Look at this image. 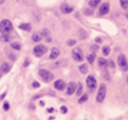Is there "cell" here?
Masks as SVG:
<instances>
[{
  "label": "cell",
  "instance_id": "cell-1",
  "mask_svg": "<svg viewBox=\"0 0 128 120\" xmlns=\"http://www.w3.org/2000/svg\"><path fill=\"white\" fill-rule=\"evenodd\" d=\"M13 26L9 20H3L0 22V32L2 34H9L12 31Z\"/></svg>",
  "mask_w": 128,
  "mask_h": 120
},
{
  "label": "cell",
  "instance_id": "cell-2",
  "mask_svg": "<svg viewBox=\"0 0 128 120\" xmlns=\"http://www.w3.org/2000/svg\"><path fill=\"white\" fill-rule=\"evenodd\" d=\"M39 74L41 78L43 79V81L46 82H49L52 80L54 78V76L52 74L50 71L46 70V69H40L39 70Z\"/></svg>",
  "mask_w": 128,
  "mask_h": 120
},
{
  "label": "cell",
  "instance_id": "cell-3",
  "mask_svg": "<svg viewBox=\"0 0 128 120\" xmlns=\"http://www.w3.org/2000/svg\"><path fill=\"white\" fill-rule=\"evenodd\" d=\"M105 96H106V86L105 84H101L99 87V90H98V95H96V102H102L105 98Z\"/></svg>",
  "mask_w": 128,
  "mask_h": 120
},
{
  "label": "cell",
  "instance_id": "cell-4",
  "mask_svg": "<svg viewBox=\"0 0 128 120\" xmlns=\"http://www.w3.org/2000/svg\"><path fill=\"white\" fill-rule=\"evenodd\" d=\"M72 56L75 60L78 62H81L84 60V54L80 48H76L72 50Z\"/></svg>",
  "mask_w": 128,
  "mask_h": 120
},
{
  "label": "cell",
  "instance_id": "cell-5",
  "mask_svg": "<svg viewBox=\"0 0 128 120\" xmlns=\"http://www.w3.org/2000/svg\"><path fill=\"white\" fill-rule=\"evenodd\" d=\"M46 51H48L46 46L41 44L38 45V46H36L35 48H34V55L37 57H41L42 55H44L46 53Z\"/></svg>",
  "mask_w": 128,
  "mask_h": 120
},
{
  "label": "cell",
  "instance_id": "cell-6",
  "mask_svg": "<svg viewBox=\"0 0 128 120\" xmlns=\"http://www.w3.org/2000/svg\"><path fill=\"white\" fill-rule=\"evenodd\" d=\"M86 84L87 87L91 92H93L96 88V80L93 76H89L86 79Z\"/></svg>",
  "mask_w": 128,
  "mask_h": 120
},
{
  "label": "cell",
  "instance_id": "cell-7",
  "mask_svg": "<svg viewBox=\"0 0 128 120\" xmlns=\"http://www.w3.org/2000/svg\"><path fill=\"white\" fill-rule=\"evenodd\" d=\"M118 64L119 68L122 69L123 71H127L128 70V62L126 60V56L124 54H120L118 58Z\"/></svg>",
  "mask_w": 128,
  "mask_h": 120
},
{
  "label": "cell",
  "instance_id": "cell-8",
  "mask_svg": "<svg viewBox=\"0 0 128 120\" xmlns=\"http://www.w3.org/2000/svg\"><path fill=\"white\" fill-rule=\"evenodd\" d=\"M109 11H110V4H109V3H104L99 8V14L104 16V15L107 14L109 12Z\"/></svg>",
  "mask_w": 128,
  "mask_h": 120
},
{
  "label": "cell",
  "instance_id": "cell-9",
  "mask_svg": "<svg viewBox=\"0 0 128 120\" xmlns=\"http://www.w3.org/2000/svg\"><path fill=\"white\" fill-rule=\"evenodd\" d=\"M60 54V52L58 48H53L51 49V52H50L49 58L51 59V60H54V59L58 58Z\"/></svg>",
  "mask_w": 128,
  "mask_h": 120
},
{
  "label": "cell",
  "instance_id": "cell-10",
  "mask_svg": "<svg viewBox=\"0 0 128 120\" xmlns=\"http://www.w3.org/2000/svg\"><path fill=\"white\" fill-rule=\"evenodd\" d=\"M76 90V83L74 82H70L68 85V88H67V94L72 95L73 93H75Z\"/></svg>",
  "mask_w": 128,
  "mask_h": 120
},
{
  "label": "cell",
  "instance_id": "cell-11",
  "mask_svg": "<svg viewBox=\"0 0 128 120\" xmlns=\"http://www.w3.org/2000/svg\"><path fill=\"white\" fill-rule=\"evenodd\" d=\"M60 11H62V12L64 13V14H68V13L73 12V7L70 6L68 4H63L60 6Z\"/></svg>",
  "mask_w": 128,
  "mask_h": 120
},
{
  "label": "cell",
  "instance_id": "cell-12",
  "mask_svg": "<svg viewBox=\"0 0 128 120\" xmlns=\"http://www.w3.org/2000/svg\"><path fill=\"white\" fill-rule=\"evenodd\" d=\"M66 87V83L64 82L62 80H57L54 82V88L58 90H63Z\"/></svg>",
  "mask_w": 128,
  "mask_h": 120
},
{
  "label": "cell",
  "instance_id": "cell-13",
  "mask_svg": "<svg viewBox=\"0 0 128 120\" xmlns=\"http://www.w3.org/2000/svg\"><path fill=\"white\" fill-rule=\"evenodd\" d=\"M98 65H99V67L101 68L105 69L107 67H108L109 63H108V62L105 60V59L99 58V59H98Z\"/></svg>",
  "mask_w": 128,
  "mask_h": 120
},
{
  "label": "cell",
  "instance_id": "cell-14",
  "mask_svg": "<svg viewBox=\"0 0 128 120\" xmlns=\"http://www.w3.org/2000/svg\"><path fill=\"white\" fill-rule=\"evenodd\" d=\"M18 28L23 31H26V32H30L31 29H32V26H31V25L28 23H22L18 26Z\"/></svg>",
  "mask_w": 128,
  "mask_h": 120
},
{
  "label": "cell",
  "instance_id": "cell-15",
  "mask_svg": "<svg viewBox=\"0 0 128 120\" xmlns=\"http://www.w3.org/2000/svg\"><path fill=\"white\" fill-rule=\"evenodd\" d=\"M11 68H12L11 65L6 63V62H4V63L1 65V71H2L3 73H8L11 70Z\"/></svg>",
  "mask_w": 128,
  "mask_h": 120
},
{
  "label": "cell",
  "instance_id": "cell-16",
  "mask_svg": "<svg viewBox=\"0 0 128 120\" xmlns=\"http://www.w3.org/2000/svg\"><path fill=\"white\" fill-rule=\"evenodd\" d=\"M78 34H79V37H80V40H85L86 38L88 37V34L84 29L81 28L79 29V32H78Z\"/></svg>",
  "mask_w": 128,
  "mask_h": 120
},
{
  "label": "cell",
  "instance_id": "cell-17",
  "mask_svg": "<svg viewBox=\"0 0 128 120\" xmlns=\"http://www.w3.org/2000/svg\"><path fill=\"white\" fill-rule=\"evenodd\" d=\"M67 63H68V60H59V62H57L54 63V67L55 68H62V67H64V66H66Z\"/></svg>",
  "mask_w": 128,
  "mask_h": 120
},
{
  "label": "cell",
  "instance_id": "cell-18",
  "mask_svg": "<svg viewBox=\"0 0 128 120\" xmlns=\"http://www.w3.org/2000/svg\"><path fill=\"white\" fill-rule=\"evenodd\" d=\"M41 39H42V36H41V34H38V32L34 34L32 36V41H34V42H40V41L41 40Z\"/></svg>",
  "mask_w": 128,
  "mask_h": 120
},
{
  "label": "cell",
  "instance_id": "cell-19",
  "mask_svg": "<svg viewBox=\"0 0 128 120\" xmlns=\"http://www.w3.org/2000/svg\"><path fill=\"white\" fill-rule=\"evenodd\" d=\"M0 40H1V41H3V42H9V41L11 40V36L9 35V34H2L1 37H0Z\"/></svg>",
  "mask_w": 128,
  "mask_h": 120
},
{
  "label": "cell",
  "instance_id": "cell-20",
  "mask_svg": "<svg viewBox=\"0 0 128 120\" xmlns=\"http://www.w3.org/2000/svg\"><path fill=\"white\" fill-rule=\"evenodd\" d=\"M100 2H101V0H90L89 2V6L91 8H96L100 4Z\"/></svg>",
  "mask_w": 128,
  "mask_h": 120
},
{
  "label": "cell",
  "instance_id": "cell-21",
  "mask_svg": "<svg viewBox=\"0 0 128 120\" xmlns=\"http://www.w3.org/2000/svg\"><path fill=\"white\" fill-rule=\"evenodd\" d=\"M95 58H96V54H95L94 53H90V54H88V56H87L88 62H89L90 64H93V62H94V60H95Z\"/></svg>",
  "mask_w": 128,
  "mask_h": 120
},
{
  "label": "cell",
  "instance_id": "cell-22",
  "mask_svg": "<svg viewBox=\"0 0 128 120\" xmlns=\"http://www.w3.org/2000/svg\"><path fill=\"white\" fill-rule=\"evenodd\" d=\"M79 70L82 74H86L88 72V68L86 66V64H82V65L79 67Z\"/></svg>",
  "mask_w": 128,
  "mask_h": 120
},
{
  "label": "cell",
  "instance_id": "cell-23",
  "mask_svg": "<svg viewBox=\"0 0 128 120\" xmlns=\"http://www.w3.org/2000/svg\"><path fill=\"white\" fill-rule=\"evenodd\" d=\"M119 1H120V6L123 9H128V0H119Z\"/></svg>",
  "mask_w": 128,
  "mask_h": 120
},
{
  "label": "cell",
  "instance_id": "cell-24",
  "mask_svg": "<svg viewBox=\"0 0 128 120\" xmlns=\"http://www.w3.org/2000/svg\"><path fill=\"white\" fill-rule=\"evenodd\" d=\"M11 46L15 50H20L21 49V45L18 42H12L11 44Z\"/></svg>",
  "mask_w": 128,
  "mask_h": 120
},
{
  "label": "cell",
  "instance_id": "cell-25",
  "mask_svg": "<svg viewBox=\"0 0 128 120\" xmlns=\"http://www.w3.org/2000/svg\"><path fill=\"white\" fill-rule=\"evenodd\" d=\"M87 100H88V95L87 94H84V95L79 98L78 102L79 104H84V102H85Z\"/></svg>",
  "mask_w": 128,
  "mask_h": 120
},
{
  "label": "cell",
  "instance_id": "cell-26",
  "mask_svg": "<svg viewBox=\"0 0 128 120\" xmlns=\"http://www.w3.org/2000/svg\"><path fill=\"white\" fill-rule=\"evenodd\" d=\"M82 94V84H81V82H79L78 86H77V88H76V96H80Z\"/></svg>",
  "mask_w": 128,
  "mask_h": 120
},
{
  "label": "cell",
  "instance_id": "cell-27",
  "mask_svg": "<svg viewBox=\"0 0 128 120\" xmlns=\"http://www.w3.org/2000/svg\"><path fill=\"white\" fill-rule=\"evenodd\" d=\"M110 48H109L108 46H104L103 48V54L104 55V56H107V55H109V54H110Z\"/></svg>",
  "mask_w": 128,
  "mask_h": 120
},
{
  "label": "cell",
  "instance_id": "cell-28",
  "mask_svg": "<svg viewBox=\"0 0 128 120\" xmlns=\"http://www.w3.org/2000/svg\"><path fill=\"white\" fill-rule=\"evenodd\" d=\"M84 14L86 15V16H90V15H92L93 14V10L92 9H90V8H85L84 9Z\"/></svg>",
  "mask_w": 128,
  "mask_h": 120
},
{
  "label": "cell",
  "instance_id": "cell-29",
  "mask_svg": "<svg viewBox=\"0 0 128 120\" xmlns=\"http://www.w3.org/2000/svg\"><path fill=\"white\" fill-rule=\"evenodd\" d=\"M48 35H49V31L48 29L42 30V32H41V36L42 37H48Z\"/></svg>",
  "mask_w": 128,
  "mask_h": 120
},
{
  "label": "cell",
  "instance_id": "cell-30",
  "mask_svg": "<svg viewBox=\"0 0 128 120\" xmlns=\"http://www.w3.org/2000/svg\"><path fill=\"white\" fill-rule=\"evenodd\" d=\"M68 45L70 46H74V45H76V40H68Z\"/></svg>",
  "mask_w": 128,
  "mask_h": 120
},
{
  "label": "cell",
  "instance_id": "cell-31",
  "mask_svg": "<svg viewBox=\"0 0 128 120\" xmlns=\"http://www.w3.org/2000/svg\"><path fill=\"white\" fill-rule=\"evenodd\" d=\"M3 108H4V110L6 111H7L8 110L10 109V105H9V102H6L4 104V106H3Z\"/></svg>",
  "mask_w": 128,
  "mask_h": 120
},
{
  "label": "cell",
  "instance_id": "cell-32",
  "mask_svg": "<svg viewBox=\"0 0 128 120\" xmlns=\"http://www.w3.org/2000/svg\"><path fill=\"white\" fill-rule=\"evenodd\" d=\"M40 86V84L39 82H32V87H34V88H39V87Z\"/></svg>",
  "mask_w": 128,
  "mask_h": 120
},
{
  "label": "cell",
  "instance_id": "cell-33",
  "mask_svg": "<svg viewBox=\"0 0 128 120\" xmlns=\"http://www.w3.org/2000/svg\"><path fill=\"white\" fill-rule=\"evenodd\" d=\"M60 110H62V112H63V113H67L68 110H67V108L65 107V106H62V107L60 108Z\"/></svg>",
  "mask_w": 128,
  "mask_h": 120
},
{
  "label": "cell",
  "instance_id": "cell-34",
  "mask_svg": "<svg viewBox=\"0 0 128 120\" xmlns=\"http://www.w3.org/2000/svg\"><path fill=\"white\" fill-rule=\"evenodd\" d=\"M6 96V92H4V93L3 94V95L0 96V100H2V99H4V97Z\"/></svg>",
  "mask_w": 128,
  "mask_h": 120
},
{
  "label": "cell",
  "instance_id": "cell-35",
  "mask_svg": "<svg viewBox=\"0 0 128 120\" xmlns=\"http://www.w3.org/2000/svg\"><path fill=\"white\" fill-rule=\"evenodd\" d=\"M28 64H29V62H28V60H26L25 63H24V67H27V66H28Z\"/></svg>",
  "mask_w": 128,
  "mask_h": 120
},
{
  "label": "cell",
  "instance_id": "cell-36",
  "mask_svg": "<svg viewBox=\"0 0 128 120\" xmlns=\"http://www.w3.org/2000/svg\"><path fill=\"white\" fill-rule=\"evenodd\" d=\"M96 42H98V43H101V42H102V40L100 39V38H96Z\"/></svg>",
  "mask_w": 128,
  "mask_h": 120
},
{
  "label": "cell",
  "instance_id": "cell-37",
  "mask_svg": "<svg viewBox=\"0 0 128 120\" xmlns=\"http://www.w3.org/2000/svg\"><path fill=\"white\" fill-rule=\"evenodd\" d=\"M53 110H54V109L53 108H50V109H48V111L49 113H51V112H53Z\"/></svg>",
  "mask_w": 128,
  "mask_h": 120
},
{
  "label": "cell",
  "instance_id": "cell-38",
  "mask_svg": "<svg viewBox=\"0 0 128 120\" xmlns=\"http://www.w3.org/2000/svg\"><path fill=\"white\" fill-rule=\"evenodd\" d=\"M4 1H6V0H0V4H4Z\"/></svg>",
  "mask_w": 128,
  "mask_h": 120
},
{
  "label": "cell",
  "instance_id": "cell-39",
  "mask_svg": "<svg viewBox=\"0 0 128 120\" xmlns=\"http://www.w3.org/2000/svg\"><path fill=\"white\" fill-rule=\"evenodd\" d=\"M40 105L44 106V102H40Z\"/></svg>",
  "mask_w": 128,
  "mask_h": 120
},
{
  "label": "cell",
  "instance_id": "cell-40",
  "mask_svg": "<svg viewBox=\"0 0 128 120\" xmlns=\"http://www.w3.org/2000/svg\"><path fill=\"white\" fill-rule=\"evenodd\" d=\"M126 18H128V13H126Z\"/></svg>",
  "mask_w": 128,
  "mask_h": 120
},
{
  "label": "cell",
  "instance_id": "cell-41",
  "mask_svg": "<svg viewBox=\"0 0 128 120\" xmlns=\"http://www.w3.org/2000/svg\"><path fill=\"white\" fill-rule=\"evenodd\" d=\"M127 82H128V76H127Z\"/></svg>",
  "mask_w": 128,
  "mask_h": 120
}]
</instances>
